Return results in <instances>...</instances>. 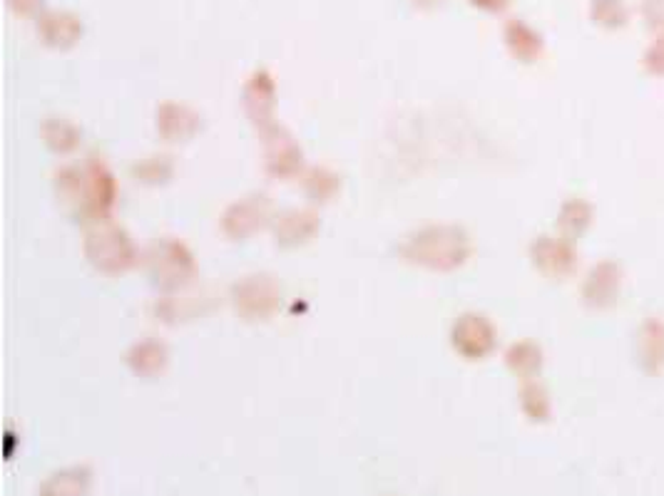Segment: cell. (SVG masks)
<instances>
[{"label": "cell", "instance_id": "obj_1", "mask_svg": "<svg viewBox=\"0 0 664 496\" xmlns=\"http://www.w3.org/2000/svg\"><path fill=\"white\" fill-rule=\"evenodd\" d=\"M398 251L429 271H453L466 263L470 244L458 226H426L408 236Z\"/></svg>", "mask_w": 664, "mask_h": 496}, {"label": "cell", "instance_id": "obj_2", "mask_svg": "<svg viewBox=\"0 0 664 496\" xmlns=\"http://www.w3.org/2000/svg\"><path fill=\"white\" fill-rule=\"evenodd\" d=\"M58 191L78 209H83L85 216L103 219L110 214L115 204V179L107 172L105 164L90 160L83 172L80 167H66L58 174Z\"/></svg>", "mask_w": 664, "mask_h": 496}, {"label": "cell", "instance_id": "obj_3", "mask_svg": "<svg viewBox=\"0 0 664 496\" xmlns=\"http://www.w3.org/2000/svg\"><path fill=\"white\" fill-rule=\"evenodd\" d=\"M85 256L88 261L103 273H125L138 259L135 253V244L130 241L120 226L100 224L85 238Z\"/></svg>", "mask_w": 664, "mask_h": 496}, {"label": "cell", "instance_id": "obj_4", "mask_svg": "<svg viewBox=\"0 0 664 496\" xmlns=\"http://www.w3.org/2000/svg\"><path fill=\"white\" fill-rule=\"evenodd\" d=\"M150 273L160 288L172 291L195 273V261L179 241H162L150 251Z\"/></svg>", "mask_w": 664, "mask_h": 496}, {"label": "cell", "instance_id": "obj_5", "mask_svg": "<svg viewBox=\"0 0 664 496\" xmlns=\"http://www.w3.org/2000/svg\"><path fill=\"white\" fill-rule=\"evenodd\" d=\"M232 296H234L236 314L259 320L277 310L279 286L271 279H267V275H252V279L236 283Z\"/></svg>", "mask_w": 664, "mask_h": 496}, {"label": "cell", "instance_id": "obj_6", "mask_svg": "<svg viewBox=\"0 0 664 496\" xmlns=\"http://www.w3.org/2000/svg\"><path fill=\"white\" fill-rule=\"evenodd\" d=\"M451 340H453V347H456L463 357L478 361V357H486L490 351H493L496 333H493V326H490L484 316L468 314L456 320Z\"/></svg>", "mask_w": 664, "mask_h": 496}, {"label": "cell", "instance_id": "obj_7", "mask_svg": "<svg viewBox=\"0 0 664 496\" xmlns=\"http://www.w3.org/2000/svg\"><path fill=\"white\" fill-rule=\"evenodd\" d=\"M267 167L271 177H294V174L302 172V152H299V144L291 140V137L281 130V127H275L271 137H267Z\"/></svg>", "mask_w": 664, "mask_h": 496}, {"label": "cell", "instance_id": "obj_8", "mask_svg": "<svg viewBox=\"0 0 664 496\" xmlns=\"http://www.w3.org/2000/svg\"><path fill=\"white\" fill-rule=\"evenodd\" d=\"M267 199H244L236 201L230 209H226V214L222 219V228L226 236L232 238H247L252 236L257 228L264 224V219H267Z\"/></svg>", "mask_w": 664, "mask_h": 496}, {"label": "cell", "instance_id": "obj_9", "mask_svg": "<svg viewBox=\"0 0 664 496\" xmlns=\"http://www.w3.org/2000/svg\"><path fill=\"white\" fill-rule=\"evenodd\" d=\"M127 365L132 367L135 375H142V378H158L167 367V345L158 338L140 340V343L132 345L130 355H127Z\"/></svg>", "mask_w": 664, "mask_h": 496}, {"label": "cell", "instance_id": "obj_10", "mask_svg": "<svg viewBox=\"0 0 664 496\" xmlns=\"http://www.w3.org/2000/svg\"><path fill=\"white\" fill-rule=\"evenodd\" d=\"M199 127V117L193 109L177 103H165L158 113V130L170 142H182L193 137Z\"/></svg>", "mask_w": 664, "mask_h": 496}, {"label": "cell", "instance_id": "obj_11", "mask_svg": "<svg viewBox=\"0 0 664 496\" xmlns=\"http://www.w3.org/2000/svg\"><path fill=\"white\" fill-rule=\"evenodd\" d=\"M244 105L261 127L269 122L271 107H275V80L269 78V72H254L247 87H244Z\"/></svg>", "mask_w": 664, "mask_h": 496}, {"label": "cell", "instance_id": "obj_12", "mask_svg": "<svg viewBox=\"0 0 664 496\" xmlns=\"http://www.w3.org/2000/svg\"><path fill=\"white\" fill-rule=\"evenodd\" d=\"M43 40L53 48H70L80 35H83V23L70 13H45L38 23Z\"/></svg>", "mask_w": 664, "mask_h": 496}, {"label": "cell", "instance_id": "obj_13", "mask_svg": "<svg viewBox=\"0 0 664 496\" xmlns=\"http://www.w3.org/2000/svg\"><path fill=\"white\" fill-rule=\"evenodd\" d=\"M318 228V219L308 211H289L277 222V244L284 246H294V244H304L316 234Z\"/></svg>", "mask_w": 664, "mask_h": 496}, {"label": "cell", "instance_id": "obj_14", "mask_svg": "<svg viewBox=\"0 0 664 496\" xmlns=\"http://www.w3.org/2000/svg\"><path fill=\"white\" fill-rule=\"evenodd\" d=\"M505 45L511 48V52L515 58L521 60H535L543 52V40L540 35L533 31V27H527L521 21L508 23L505 27Z\"/></svg>", "mask_w": 664, "mask_h": 496}, {"label": "cell", "instance_id": "obj_15", "mask_svg": "<svg viewBox=\"0 0 664 496\" xmlns=\"http://www.w3.org/2000/svg\"><path fill=\"white\" fill-rule=\"evenodd\" d=\"M88 484H90L88 470H68L62 474H56L48 484H45L43 496H83L88 492Z\"/></svg>", "mask_w": 664, "mask_h": 496}, {"label": "cell", "instance_id": "obj_16", "mask_svg": "<svg viewBox=\"0 0 664 496\" xmlns=\"http://www.w3.org/2000/svg\"><path fill=\"white\" fill-rule=\"evenodd\" d=\"M43 137L45 144H48L53 152H72V146L80 142V132L70 122H66V119H50V122H45Z\"/></svg>", "mask_w": 664, "mask_h": 496}, {"label": "cell", "instance_id": "obj_17", "mask_svg": "<svg viewBox=\"0 0 664 496\" xmlns=\"http://www.w3.org/2000/svg\"><path fill=\"white\" fill-rule=\"evenodd\" d=\"M339 191V179L336 174L326 172V169H314L306 179V194L318 201H326Z\"/></svg>", "mask_w": 664, "mask_h": 496}, {"label": "cell", "instance_id": "obj_18", "mask_svg": "<svg viewBox=\"0 0 664 496\" xmlns=\"http://www.w3.org/2000/svg\"><path fill=\"white\" fill-rule=\"evenodd\" d=\"M540 363V353L535 351V345H513V351L508 353V365L513 367L515 373H533Z\"/></svg>", "mask_w": 664, "mask_h": 496}, {"label": "cell", "instance_id": "obj_19", "mask_svg": "<svg viewBox=\"0 0 664 496\" xmlns=\"http://www.w3.org/2000/svg\"><path fill=\"white\" fill-rule=\"evenodd\" d=\"M8 3H11V8L18 15H33V13H38L43 0H8Z\"/></svg>", "mask_w": 664, "mask_h": 496}, {"label": "cell", "instance_id": "obj_20", "mask_svg": "<svg viewBox=\"0 0 664 496\" xmlns=\"http://www.w3.org/2000/svg\"><path fill=\"white\" fill-rule=\"evenodd\" d=\"M476 8H484L488 13H500L508 5V0H470Z\"/></svg>", "mask_w": 664, "mask_h": 496}, {"label": "cell", "instance_id": "obj_21", "mask_svg": "<svg viewBox=\"0 0 664 496\" xmlns=\"http://www.w3.org/2000/svg\"><path fill=\"white\" fill-rule=\"evenodd\" d=\"M416 5H421V8H431V5H435V0H413Z\"/></svg>", "mask_w": 664, "mask_h": 496}]
</instances>
